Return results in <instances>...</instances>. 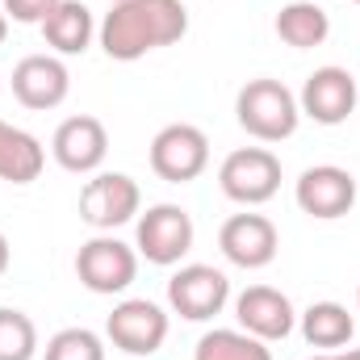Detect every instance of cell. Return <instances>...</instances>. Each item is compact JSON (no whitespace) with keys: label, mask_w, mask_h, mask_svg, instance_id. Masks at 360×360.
Segmentation results:
<instances>
[{"label":"cell","mask_w":360,"mask_h":360,"mask_svg":"<svg viewBox=\"0 0 360 360\" xmlns=\"http://www.w3.org/2000/svg\"><path fill=\"white\" fill-rule=\"evenodd\" d=\"M188 30V13L180 0H122L101 21V46L117 63H134L160 46H172Z\"/></svg>","instance_id":"obj_1"},{"label":"cell","mask_w":360,"mask_h":360,"mask_svg":"<svg viewBox=\"0 0 360 360\" xmlns=\"http://www.w3.org/2000/svg\"><path fill=\"white\" fill-rule=\"evenodd\" d=\"M235 117H239V126L252 134V139H260V143H281V139H289L293 130H297V122H302V105H297V96L285 89L281 80H248L239 96H235Z\"/></svg>","instance_id":"obj_2"},{"label":"cell","mask_w":360,"mask_h":360,"mask_svg":"<svg viewBox=\"0 0 360 360\" xmlns=\"http://www.w3.org/2000/svg\"><path fill=\"white\" fill-rule=\"evenodd\" d=\"M193 214L184 205H172V201H160L151 205L143 218H139V239H134V252L147 260V264H180L193 248Z\"/></svg>","instance_id":"obj_3"},{"label":"cell","mask_w":360,"mask_h":360,"mask_svg":"<svg viewBox=\"0 0 360 360\" xmlns=\"http://www.w3.org/2000/svg\"><path fill=\"white\" fill-rule=\"evenodd\" d=\"M76 276L84 289L101 293V297L126 293L139 276V252L113 235H96L76 252Z\"/></svg>","instance_id":"obj_4"},{"label":"cell","mask_w":360,"mask_h":360,"mask_svg":"<svg viewBox=\"0 0 360 360\" xmlns=\"http://www.w3.org/2000/svg\"><path fill=\"white\" fill-rule=\"evenodd\" d=\"M218 184L239 205H264L281 188V160L269 147H239V151H231L222 160Z\"/></svg>","instance_id":"obj_5"},{"label":"cell","mask_w":360,"mask_h":360,"mask_svg":"<svg viewBox=\"0 0 360 360\" xmlns=\"http://www.w3.org/2000/svg\"><path fill=\"white\" fill-rule=\"evenodd\" d=\"M210 164V139L201 126L172 122L151 139V172L168 184H188Z\"/></svg>","instance_id":"obj_6"},{"label":"cell","mask_w":360,"mask_h":360,"mask_svg":"<svg viewBox=\"0 0 360 360\" xmlns=\"http://www.w3.org/2000/svg\"><path fill=\"white\" fill-rule=\"evenodd\" d=\"M105 335L126 356L134 360L155 356L164 348V340H168V314H164V306H155L147 297H126V302L113 306V314L105 323Z\"/></svg>","instance_id":"obj_7"},{"label":"cell","mask_w":360,"mask_h":360,"mask_svg":"<svg viewBox=\"0 0 360 360\" xmlns=\"http://www.w3.org/2000/svg\"><path fill=\"white\" fill-rule=\"evenodd\" d=\"M226 302H231V281L214 264H184L168 281V306L188 323H205V319L222 314Z\"/></svg>","instance_id":"obj_8"},{"label":"cell","mask_w":360,"mask_h":360,"mask_svg":"<svg viewBox=\"0 0 360 360\" xmlns=\"http://www.w3.org/2000/svg\"><path fill=\"white\" fill-rule=\"evenodd\" d=\"M143 205V193H139V180L126 176V172H101L84 184L80 193V218L96 226V231H113V226H126Z\"/></svg>","instance_id":"obj_9"},{"label":"cell","mask_w":360,"mask_h":360,"mask_svg":"<svg viewBox=\"0 0 360 360\" xmlns=\"http://www.w3.org/2000/svg\"><path fill=\"white\" fill-rule=\"evenodd\" d=\"M302 214L310 218H344L352 205H356V176L348 168H335V164H314L297 176V188H293Z\"/></svg>","instance_id":"obj_10"},{"label":"cell","mask_w":360,"mask_h":360,"mask_svg":"<svg viewBox=\"0 0 360 360\" xmlns=\"http://www.w3.org/2000/svg\"><path fill=\"white\" fill-rule=\"evenodd\" d=\"M51 155H55L59 168H68L76 176L96 172L105 164V155H109V130H105V122L92 117V113H76V117L59 122V130L51 139Z\"/></svg>","instance_id":"obj_11"},{"label":"cell","mask_w":360,"mask_h":360,"mask_svg":"<svg viewBox=\"0 0 360 360\" xmlns=\"http://www.w3.org/2000/svg\"><path fill=\"white\" fill-rule=\"evenodd\" d=\"M218 248L235 269H269L276 260L281 235L264 214H235L218 231Z\"/></svg>","instance_id":"obj_12"},{"label":"cell","mask_w":360,"mask_h":360,"mask_svg":"<svg viewBox=\"0 0 360 360\" xmlns=\"http://www.w3.org/2000/svg\"><path fill=\"white\" fill-rule=\"evenodd\" d=\"M356 101H360L356 80H352L344 68H335V63L310 72L306 84H302V96H297L302 113L314 117L319 126H340V122H348L352 109H356Z\"/></svg>","instance_id":"obj_13"},{"label":"cell","mask_w":360,"mask_h":360,"mask_svg":"<svg viewBox=\"0 0 360 360\" xmlns=\"http://www.w3.org/2000/svg\"><path fill=\"white\" fill-rule=\"evenodd\" d=\"M72 92V72L59 55H25L13 68V96L25 109H59Z\"/></svg>","instance_id":"obj_14"},{"label":"cell","mask_w":360,"mask_h":360,"mask_svg":"<svg viewBox=\"0 0 360 360\" xmlns=\"http://www.w3.org/2000/svg\"><path fill=\"white\" fill-rule=\"evenodd\" d=\"M235 319H239V327L248 331V335H256V340H285L293 327H297V314H293V302L281 293V289H272V285H252V289H243L239 297H235Z\"/></svg>","instance_id":"obj_15"},{"label":"cell","mask_w":360,"mask_h":360,"mask_svg":"<svg viewBox=\"0 0 360 360\" xmlns=\"http://www.w3.org/2000/svg\"><path fill=\"white\" fill-rule=\"evenodd\" d=\"M96 34V21H92V8L80 0H59L55 13L42 21V38L55 55H84Z\"/></svg>","instance_id":"obj_16"},{"label":"cell","mask_w":360,"mask_h":360,"mask_svg":"<svg viewBox=\"0 0 360 360\" xmlns=\"http://www.w3.org/2000/svg\"><path fill=\"white\" fill-rule=\"evenodd\" d=\"M42 164H46L42 143H38L30 130H21V126L0 122V180H8V184H30V180L42 176Z\"/></svg>","instance_id":"obj_17"},{"label":"cell","mask_w":360,"mask_h":360,"mask_svg":"<svg viewBox=\"0 0 360 360\" xmlns=\"http://www.w3.org/2000/svg\"><path fill=\"white\" fill-rule=\"evenodd\" d=\"M272 25H276V38H281L285 46H293V51H314V46H323L327 34H331V17H327V8H319L314 0H293V4H285Z\"/></svg>","instance_id":"obj_18"},{"label":"cell","mask_w":360,"mask_h":360,"mask_svg":"<svg viewBox=\"0 0 360 360\" xmlns=\"http://www.w3.org/2000/svg\"><path fill=\"white\" fill-rule=\"evenodd\" d=\"M302 335L310 348H344L356 335V323L348 314V306L340 302H314L302 310Z\"/></svg>","instance_id":"obj_19"},{"label":"cell","mask_w":360,"mask_h":360,"mask_svg":"<svg viewBox=\"0 0 360 360\" xmlns=\"http://www.w3.org/2000/svg\"><path fill=\"white\" fill-rule=\"evenodd\" d=\"M193 360H272L269 344L248 335V331H231V327H218V331H205L193 348Z\"/></svg>","instance_id":"obj_20"},{"label":"cell","mask_w":360,"mask_h":360,"mask_svg":"<svg viewBox=\"0 0 360 360\" xmlns=\"http://www.w3.org/2000/svg\"><path fill=\"white\" fill-rule=\"evenodd\" d=\"M38 356V327L25 310L0 306V360H34Z\"/></svg>","instance_id":"obj_21"},{"label":"cell","mask_w":360,"mask_h":360,"mask_svg":"<svg viewBox=\"0 0 360 360\" xmlns=\"http://www.w3.org/2000/svg\"><path fill=\"white\" fill-rule=\"evenodd\" d=\"M46 360H105V344L89 327H63L46 340Z\"/></svg>","instance_id":"obj_22"},{"label":"cell","mask_w":360,"mask_h":360,"mask_svg":"<svg viewBox=\"0 0 360 360\" xmlns=\"http://www.w3.org/2000/svg\"><path fill=\"white\" fill-rule=\"evenodd\" d=\"M59 0H4V17L21 21V25H42L55 13Z\"/></svg>","instance_id":"obj_23"},{"label":"cell","mask_w":360,"mask_h":360,"mask_svg":"<svg viewBox=\"0 0 360 360\" xmlns=\"http://www.w3.org/2000/svg\"><path fill=\"white\" fill-rule=\"evenodd\" d=\"M8 260H13V252H8V239L0 235V276L8 272Z\"/></svg>","instance_id":"obj_24"},{"label":"cell","mask_w":360,"mask_h":360,"mask_svg":"<svg viewBox=\"0 0 360 360\" xmlns=\"http://www.w3.org/2000/svg\"><path fill=\"white\" fill-rule=\"evenodd\" d=\"M340 360H360V348H348V352H340Z\"/></svg>","instance_id":"obj_25"},{"label":"cell","mask_w":360,"mask_h":360,"mask_svg":"<svg viewBox=\"0 0 360 360\" xmlns=\"http://www.w3.org/2000/svg\"><path fill=\"white\" fill-rule=\"evenodd\" d=\"M4 34H8V17L0 13V42H4Z\"/></svg>","instance_id":"obj_26"},{"label":"cell","mask_w":360,"mask_h":360,"mask_svg":"<svg viewBox=\"0 0 360 360\" xmlns=\"http://www.w3.org/2000/svg\"><path fill=\"white\" fill-rule=\"evenodd\" d=\"M310 360H340V352H327V356H310Z\"/></svg>","instance_id":"obj_27"},{"label":"cell","mask_w":360,"mask_h":360,"mask_svg":"<svg viewBox=\"0 0 360 360\" xmlns=\"http://www.w3.org/2000/svg\"><path fill=\"white\" fill-rule=\"evenodd\" d=\"M113 4H122V0H113Z\"/></svg>","instance_id":"obj_28"},{"label":"cell","mask_w":360,"mask_h":360,"mask_svg":"<svg viewBox=\"0 0 360 360\" xmlns=\"http://www.w3.org/2000/svg\"><path fill=\"white\" fill-rule=\"evenodd\" d=\"M352 4H360V0H352Z\"/></svg>","instance_id":"obj_29"},{"label":"cell","mask_w":360,"mask_h":360,"mask_svg":"<svg viewBox=\"0 0 360 360\" xmlns=\"http://www.w3.org/2000/svg\"><path fill=\"white\" fill-rule=\"evenodd\" d=\"M356 297H360V293H356Z\"/></svg>","instance_id":"obj_30"},{"label":"cell","mask_w":360,"mask_h":360,"mask_svg":"<svg viewBox=\"0 0 360 360\" xmlns=\"http://www.w3.org/2000/svg\"><path fill=\"white\" fill-rule=\"evenodd\" d=\"M130 360H134V356H130Z\"/></svg>","instance_id":"obj_31"}]
</instances>
